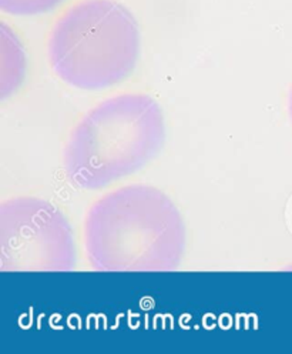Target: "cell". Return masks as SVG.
<instances>
[{
    "mask_svg": "<svg viewBox=\"0 0 292 354\" xmlns=\"http://www.w3.org/2000/svg\"><path fill=\"white\" fill-rule=\"evenodd\" d=\"M166 142L160 104L144 93L110 97L80 119L67 139L63 166L81 190H100L137 173Z\"/></svg>",
    "mask_w": 292,
    "mask_h": 354,
    "instance_id": "7a4b0ae2",
    "label": "cell"
},
{
    "mask_svg": "<svg viewBox=\"0 0 292 354\" xmlns=\"http://www.w3.org/2000/svg\"><path fill=\"white\" fill-rule=\"evenodd\" d=\"M84 249L97 272H174L184 257V220L160 189L128 185L88 209Z\"/></svg>",
    "mask_w": 292,
    "mask_h": 354,
    "instance_id": "6da1fadb",
    "label": "cell"
},
{
    "mask_svg": "<svg viewBox=\"0 0 292 354\" xmlns=\"http://www.w3.org/2000/svg\"><path fill=\"white\" fill-rule=\"evenodd\" d=\"M48 56L66 84L92 92L113 87L137 66V20L116 0H81L55 21Z\"/></svg>",
    "mask_w": 292,
    "mask_h": 354,
    "instance_id": "3957f363",
    "label": "cell"
},
{
    "mask_svg": "<svg viewBox=\"0 0 292 354\" xmlns=\"http://www.w3.org/2000/svg\"><path fill=\"white\" fill-rule=\"evenodd\" d=\"M64 0H0V10L12 16H39L49 13Z\"/></svg>",
    "mask_w": 292,
    "mask_h": 354,
    "instance_id": "5b68a950",
    "label": "cell"
},
{
    "mask_svg": "<svg viewBox=\"0 0 292 354\" xmlns=\"http://www.w3.org/2000/svg\"><path fill=\"white\" fill-rule=\"evenodd\" d=\"M76 243L70 221L40 197H13L0 205V270L73 272Z\"/></svg>",
    "mask_w": 292,
    "mask_h": 354,
    "instance_id": "277c9868",
    "label": "cell"
},
{
    "mask_svg": "<svg viewBox=\"0 0 292 354\" xmlns=\"http://www.w3.org/2000/svg\"><path fill=\"white\" fill-rule=\"evenodd\" d=\"M288 113H289V118H291V122H292V87H291L289 96H288Z\"/></svg>",
    "mask_w": 292,
    "mask_h": 354,
    "instance_id": "8992f818",
    "label": "cell"
}]
</instances>
